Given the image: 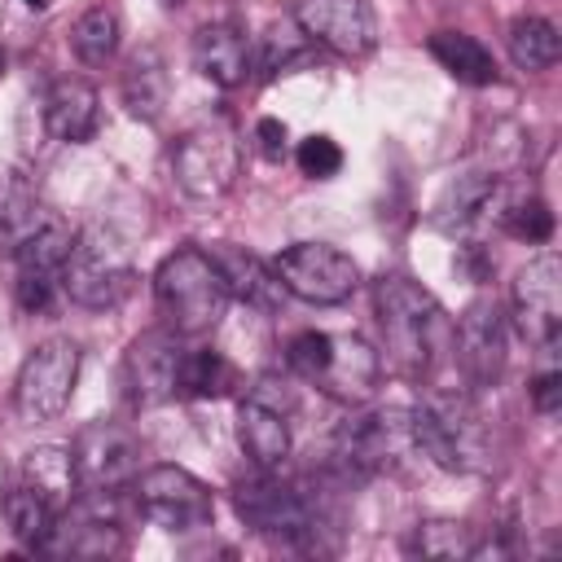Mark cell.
<instances>
[{
	"label": "cell",
	"mask_w": 562,
	"mask_h": 562,
	"mask_svg": "<svg viewBox=\"0 0 562 562\" xmlns=\"http://www.w3.org/2000/svg\"><path fill=\"white\" fill-rule=\"evenodd\" d=\"M4 66H9V61H4V48H0V79H4Z\"/></svg>",
	"instance_id": "obj_39"
},
{
	"label": "cell",
	"mask_w": 562,
	"mask_h": 562,
	"mask_svg": "<svg viewBox=\"0 0 562 562\" xmlns=\"http://www.w3.org/2000/svg\"><path fill=\"white\" fill-rule=\"evenodd\" d=\"M241 171V140L224 123H198L171 145V176L184 198L215 202L237 184Z\"/></svg>",
	"instance_id": "obj_8"
},
{
	"label": "cell",
	"mask_w": 562,
	"mask_h": 562,
	"mask_svg": "<svg viewBox=\"0 0 562 562\" xmlns=\"http://www.w3.org/2000/svg\"><path fill=\"white\" fill-rule=\"evenodd\" d=\"M215 263H220V272H224V281H228V290L241 299V303H250V307H263V312H272L277 303H281V281L272 277V268L263 263V259H255L250 250H241V246H220L215 250Z\"/></svg>",
	"instance_id": "obj_25"
},
{
	"label": "cell",
	"mask_w": 562,
	"mask_h": 562,
	"mask_svg": "<svg viewBox=\"0 0 562 562\" xmlns=\"http://www.w3.org/2000/svg\"><path fill=\"white\" fill-rule=\"evenodd\" d=\"M408 457H422L417 439H413V413L408 408H373V413L347 417L334 435V461L351 479L400 470Z\"/></svg>",
	"instance_id": "obj_7"
},
{
	"label": "cell",
	"mask_w": 562,
	"mask_h": 562,
	"mask_svg": "<svg viewBox=\"0 0 562 562\" xmlns=\"http://www.w3.org/2000/svg\"><path fill=\"white\" fill-rule=\"evenodd\" d=\"M26 4H31V9H48L53 0H26Z\"/></svg>",
	"instance_id": "obj_38"
},
{
	"label": "cell",
	"mask_w": 562,
	"mask_h": 562,
	"mask_svg": "<svg viewBox=\"0 0 562 562\" xmlns=\"http://www.w3.org/2000/svg\"><path fill=\"white\" fill-rule=\"evenodd\" d=\"M57 281H61L70 303L92 307V312H110L132 294L136 268H132V255H127L123 237L92 224V228L75 233V246L61 259Z\"/></svg>",
	"instance_id": "obj_5"
},
{
	"label": "cell",
	"mask_w": 562,
	"mask_h": 562,
	"mask_svg": "<svg viewBox=\"0 0 562 562\" xmlns=\"http://www.w3.org/2000/svg\"><path fill=\"white\" fill-rule=\"evenodd\" d=\"M290 413H294V382L263 373L246 391L237 408V439L255 470H281L290 457Z\"/></svg>",
	"instance_id": "obj_11"
},
{
	"label": "cell",
	"mask_w": 562,
	"mask_h": 562,
	"mask_svg": "<svg viewBox=\"0 0 562 562\" xmlns=\"http://www.w3.org/2000/svg\"><path fill=\"white\" fill-rule=\"evenodd\" d=\"M233 509H237V518H241L250 531H259V536L316 549L321 509H316V501H312L303 487L277 479V470H259L255 479H241V483L233 487Z\"/></svg>",
	"instance_id": "obj_6"
},
{
	"label": "cell",
	"mask_w": 562,
	"mask_h": 562,
	"mask_svg": "<svg viewBox=\"0 0 562 562\" xmlns=\"http://www.w3.org/2000/svg\"><path fill=\"white\" fill-rule=\"evenodd\" d=\"M123 105L140 119V123H158L162 110H167V97H171V75H167V61L154 44H140L127 66H123Z\"/></svg>",
	"instance_id": "obj_22"
},
{
	"label": "cell",
	"mask_w": 562,
	"mask_h": 562,
	"mask_svg": "<svg viewBox=\"0 0 562 562\" xmlns=\"http://www.w3.org/2000/svg\"><path fill=\"white\" fill-rule=\"evenodd\" d=\"M558 53H562V40L549 18H518L509 26V57L518 70H549Z\"/></svg>",
	"instance_id": "obj_29"
},
{
	"label": "cell",
	"mask_w": 562,
	"mask_h": 562,
	"mask_svg": "<svg viewBox=\"0 0 562 562\" xmlns=\"http://www.w3.org/2000/svg\"><path fill=\"white\" fill-rule=\"evenodd\" d=\"M123 527L110 522V518H66L57 514L53 531L44 536V553H57V558H114L123 553Z\"/></svg>",
	"instance_id": "obj_23"
},
{
	"label": "cell",
	"mask_w": 562,
	"mask_h": 562,
	"mask_svg": "<svg viewBox=\"0 0 562 562\" xmlns=\"http://www.w3.org/2000/svg\"><path fill=\"white\" fill-rule=\"evenodd\" d=\"M426 53L457 79V83H470V88H487V83H496V57L474 40V35H465V31H435L430 40H426Z\"/></svg>",
	"instance_id": "obj_24"
},
{
	"label": "cell",
	"mask_w": 562,
	"mask_h": 562,
	"mask_svg": "<svg viewBox=\"0 0 562 562\" xmlns=\"http://www.w3.org/2000/svg\"><path fill=\"white\" fill-rule=\"evenodd\" d=\"M70 246H75V228L22 176H4L0 180V250L18 263V272L22 268L57 272Z\"/></svg>",
	"instance_id": "obj_3"
},
{
	"label": "cell",
	"mask_w": 562,
	"mask_h": 562,
	"mask_svg": "<svg viewBox=\"0 0 562 562\" xmlns=\"http://www.w3.org/2000/svg\"><path fill=\"white\" fill-rule=\"evenodd\" d=\"M189 53H193V70L202 79H211L215 88H241L250 75V44H246L241 26H233V22L198 26Z\"/></svg>",
	"instance_id": "obj_20"
},
{
	"label": "cell",
	"mask_w": 562,
	"mask_h": 562,
	"mask_svg": "<svg viewBox=\"0 0 562 562\" xmlns=\"http://www.w3.org/2000/svg\"><path fill=\"white\" fill-rule=\"evenodd\" d=\"M312 386H321L338 404H364L378 386V351L360 334H329V356Z\"/></svg>",
	"instance_id": "obj_18"
},
{
	"label": "cell",
	"mask_w": 562,
	"mask_h": 562,
	"mask_svg": "<svg viewBox=\"0 0 562 562\" xmlns=\"http://www.w3.org/2000/svg\"><path fill=\"white\" fill-rule=\"evenodd\" d=\"M255 140H259V154H263V158L281 162V158H285V140H290V132H285L281 119H259V123H255Z\"/></svg>",
	"instance_id": "obj_36"
},
{
	"label": "cell",
	"mask_w": 562,
	"mask_h": 562,
	"mask_svg": "<svg viewBox=\"0 0 562 562\" xmlns=\"http://www.w3.org/2000/svg\"><path fill=\"white\" fill-rule=\"evenodd\" d=\"M180 364H184V347L176 329H149L140 334L127 356H123V382L127 395L145 408L167 404L180 395Z\"/></svg>",
	"instance_id": "obj_15"
},
{
	"label": "cell",
	"mask_w": 562,
	"mask_h": 562,
	"mask_svg": "<svg viewBox=\"0 0 562 562\" xmlns=\"http://www.w3.org/2000/svg\"><path fill=\"white\" fill-rule=\"evenodd\" d=\"M496 228L527 246H544L553 237V211L531 193H505L496 206Z\"/></svg>",
	"instance_id": "obj_30"
},
{
	"label": "cell",
	"mask_w": 562,
	"mask_h": 562,
	"mask_svg": "<svg viewBox=\"0 0 562 562\" xmlns=\"http://www.w3.org/2000/svg\"><path fill=\"white\" fill-rule=\"evenodd\" d=\"M531 404H536V413H558V404H562V373L558 369H544L536 382H531Z\"/></svg>",
	"instance_id": "obj_37"
},
{
	"label": "cell",
	"mask_w": 562,
	"mask_h": 562,
	"mask_svg": "<svg viewBox=\"0 0 562 562\" xmlns=\"http://www.w3.org/2000/svg\"><path fill=\"white\" fill-rule=\"evenodd\" d=\"M70 457H75L79 487H88V492H114V487L132 483L136 470H140V443L119 422L83 426L70 443Z\"/></svg>",
	"instance_id": "obj_14"
},
{
	"label": "cell",
	"mask_w": 562,
	"mask_h": 562,
	"mask_svg": "<svg viewBox=\"0 0 562 562\" xmlns=\"http://www.w3.org/2000/svg\"><path fill=\"white\" fill-rule=\"evenodd\" d=\"M268 268L285 294H294L303 303H321V307L347 303L360 285V263L329 241H294Z\"/></svg>",
	"instance_id": "obj_9"
},
{
	"label": "cell",
	"mask_w": 562,
	"mask_h": 562,
	"mask_svg": "<svg viewBox=\"0 0 562 562\" xmlns=\"http://www.w3.org/2000/svg\"><path fill=\"white\" fill-rule=\"evenodd\" d=\"M408 553H422V558H474L479 553V536L474 527L465 522H452V518H430V522H417L413 536H408Z\"/></svg>",
	"instance_id": "obj_31"
},
{
	"label": "cell",
	"mask_w": 562,
	"mask_h": 562,
	"mask_svg": "<svg viewBox=\"0 0 562 562\" xmlns=\"http://www.w3.org/2000/svg\"><path fill=\"white\" fill-rule=\"evenodd\" d=\"M408 413H413L417 452L430 457L439 470H457V474L487 470V422L470 395L439 391Z\"/></svg>",
	"instance_id": "obj_4"
},
{
	"label": "cell",
	"mask_w": 562,
	"mask_h": 562,
	"mask_svg": "<svg viewBox=\"0 0 562 562\" xmlns=\"http://www.w3.org/2000/svg\"><path fill=\"white\" fill-rule=\"evenodd\" d=\"M237 386V369L211 351V347H198V351H184V364H180V395L189 400H220Z\"/></svg>",
	"instance_id": "obj_28"
},
{
	"label": "cell",
	"mask_w": 562,
	"mask_h": 562,
	"mask_svg": "<svg viewBox=\"0 0 562 562\" xmlns=\"http://www.w3.org/2000/svg\"><path fill=\"white\" fill-rule=\"evenodd\" d=\"M44 127L66 145L92 140L101 127V92L79 75L53 79L44 92Z\"/></svg>",
	"instance_id": "obj_19"
},
{
	"label": "cell",
	"mask_w": 562,
	"mask_h": 562,
	"mask_svg": "<svg viewBox=\"0 0 562 562\" xmlns=\"http://www.w3.org/2000/svg\"><path fill=\"white\" fill-rule=\"evenodd\" d=\"M457 364L470 386H492L505 373V312L496 299H474L452 329Z\"/></svg>",
	"instance_id": "obj_16"
},
{
	"label": "cell",
	"mask_w": 562,
	"mask_h": 562,
	"mask_svg": "<svg viewBox=\"0 0 562 562\" xmlns=\"http://www.w3.org/2000/svg\"><path fill=\"white\" fill-rule=\"evenodd\" d=\"M119 35H123V22H119V9L114 4H92L75 18L70 26V48L83 66H105L119 48Z\"/></svg>",
	"instance_id": "obj_26"
},
{
	"label": "cell",
	"mask_w": 562,
	"mask_h": 562,
	"mask_svg": "<svg viewBox=\"0 0 562 562\" xmlns=\"http://www.w3.org/2000/svg\"><path fill=\"white\" fill-rule=\"evenodd\" d=\"M79 382V347L70 338H48L26 351L18 382H13V408L22 422H53L66 413Z\"/></svg>",
	"instance_id": "obj_10"
},
{
	"label": "cell",
	"mask_w": 562,
	"mask_h": 562,
	"mask_svg": "<svg viewBox=\"0 0 562 562\" xmlns=\"http://www.w3.org/2000/svg\"><path fill=\"white\" fill-rule=\"evenodd\" d=\"M294 162H299L303 176H312V180H329V176H338V167H342V149H338L334 136H307V140H299Z\"/></svg>",
	"instance_id": "obj_34"
},
{
	"label": "cell",
	"mask_w": 562,
	"mask_h": 562,
	"mask_svg": "<svg viewBox=\"0 0 562 562\" xmlns=\"http://www.w3.org/2000/svg\"><path fill=\"white\" fill-rule=\"evenodd\" d=\"M325 356H329V334H321V329H303L285 347V364L303 382H316V373L325 369Z\"/></svg>",
	"instance_id": "obj_33"
},
{
	"label": "cell",
	"mask_w": 562,
	"mask_h": 562,
	"mask_svg": "<svg viewBox=\"0 0 562 562\" xmlns=\"http://www.w3.org/2000/svg\"><path fill=\"white\" fill-rule=\"evenodd\" d=\"M158 4H167V9H176V4H184V0H158Z\"/></svg>",
	"instance_id": "obj_40"
},
{
	"label": "cell",
	"mask_w": 562,
	"mask_h": 562,
	"mask_svg": "<svg viewBox=\"0 0 562 562\" xmlns=\"http://www.w3.org/2000/svg\"><path fill=\"white\" fill-rule=\"evenodd\" d=\"M13 479H18L22 487H31L44 505H53L57 514H66V509L75 505V492H79L75 457H70V448H57V443L31 448V452L18 461Z\"/></svg>",
	"instance_id": "obj_21"
},
{
	"label": "cell",
	"mask_w": 562,
	"mask_h": 562,
	"mask_svg": "<svg viewBox=\"0 0 562 562\" xmlns=\"http://www.w3.org/2000/svg\"><path fill=\"white\" fill-rule=\"evenodd\" d=\"M228 299H233V290H228V281H224V272H220L211 250L180 246L154 272L158 316L180 338H198V334L215 329L224 321V312H228Z\"/></svg>",
	"instance_id": "obj_2"
},
{
	"label": "cell",
	"mask_w": 562,
	"mask_h": 562,
	"mask_svg": "<svg viewBox=\"0 0 562 562\" xmlns=\"http://www.w3.org/2000/svg\"><path fill=\"white\" fill-rule=\"evenodd\" d=\"M57 272H35V268H22L18 272V307L31 312V316H44L53 312L57 303Z\"/></svg>",
	"instance_id": "obj_35"
},
{
	"label": "cell",
	"mask_w": 562,
	"mask_h": 562,
	"mask_svg": "<svg viewBox=\"0 0 562 562\" xmlns=\"http://www.w3.org/2000/svg\"><path fill=\"white\" fill-rule=\"evenodd\" d=\"M294 26L338 57H364L373 48V13L364 0H299Z\"/></svg>",
	"instance_id": "obj_17"
},
{
	"label": "cell",
	"mask_w": 562,
	"mask_h": 562,
	"mask_svg": "<svg viewBox=\"0 0 562 562\" xmlns=\"http://www.w3.org/2000/svg\"><path fill=\"white\" fill-rule=\"evenodd\" d=\"M132 492H136V509L162 531H193V527H206L215 518L211 487L198 474H189L184 465L136 470Z\"/></svg>",
	"instance_id": "obj_12"
},
{
	"label": "cell",
	"mask_w": 562,
	"mask_h": 562,
	"mask_svg": "<svg viewBox=\"0 0 562 562\" xmlns=\"http://www.w3.org/2000/svg\"><path fill=\"white\" fill-rule=\"evenodd\" d=\"M514 325L531 347H540V351L558 347V329H562V259L553 250H540L536 259H527L518 268V277H514Z\"/></svg>",
	"instance_id": "obj_13"
},
{
	"label": "cell",
	"mask_w": 562,
	"mask_h": 562,
	"mask_svg": "<svg viewBox=\"0 0 562 562\" xmlns=\"http://www.w3.org/2000/svg\"><path fill=\"white\" fill-rule=\"evenodd\" d=\"M373 307H378V325H382V347L386 360L400 378L422 382L443 347V307L435 303L430 290H422L417 281L386 272L373 285Z\"/></svg>",
	"instance_id": "obj_1"
},
{
	"label": "cell",
	"mask_w": 562,
	"mask_h": 562,
	"mask_svg": "<svg viewBox=\"0 0 562 562\" xmlns=\"http://www.w3.org/2000/svg\"><path fill=\"white\" fill-rule=\"evenodd\" d=\"M0 505H4V522H9L13 540H22V544H31V549H40L44 536L53 531V522H57V509L44 505V501H40L31 487H22L18 479H9Z\"/></svg>",
	"instance_id": "obj_27"
},
{
	"label": "cell",
	"mask_w": 562,
	"mask_h": 562,
	"mask_svg": "<svg viewBox=\"0 0 562 562\" xmlns=\"http://www.w3.org/2000/svg\"><path fill=\"white\" fill-rule=\"evenodd\" d=\"M303 44H307V35H303L294 22H277V26H268V35L259 40L255 70H259L263 79H272V75H281V70H290V66L303 57Z\"/></svg>",
	"instance_id": "obj_32"
}]
</instances>
